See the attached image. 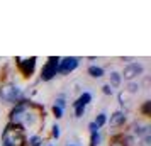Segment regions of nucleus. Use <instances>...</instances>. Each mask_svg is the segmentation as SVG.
Returning <instances> with one entry per match:
<instances>
[{
	"mask_svg": "<svg viewBox=\"0 0 151 146\" xmlns=\"http://www.w3.org/2000/svg\"><path fill=\"white\" fill-rule=\"evenodd\" d=\"M26 138L27 134L26 131L19 127V126H12V124H5L2 136H0V145L2 146H27L26 145Z\"/></svg>",
	"mask_w": 151,
	"mask_h": 146,
	"instance_id": "obj_2",
	"label": "nucleus"
},
{
	"mask_svg": "<svg viewBox=\"0 0 151 146\" xmlns=\"http://www.w3.org/2000/svg\"><path fill=\"white\" fill-rule=\"evenodd\" d=\"M144 73V65L141 61H131L124 65L122 71H121V77L126 82H132V80H137Z\"/></svg>",
	"mask_w": 151,
	"mask_h": 146,
	"instance_id": "obj_5",
	"label": "nucleus"
},
{
	"mask_svg": "<svg viewBox=\"0 0 151 146\" xmlns=\"http://www.w3.org/2000/svg\"><path fill=\"white\" fill-rule=\"evenodd\" d=\"M124 90L127 92V93H131V95H136L137 92L141 90V83L137 82V80H132V82H127L126 83V88Z\"/></svg>",
	"mask_w": 151,
	"mask_h": 146,
	"instance_id": "obj_15",
	"label": "nucleus"
},
{
	"mask_svg": "<svg viewBox=\"0 0 151 146\" xmlns=\"http://www.w3.org/2000/svg\"><path fill=\"white\" fill-rule=\"evenodd\" d=\"M51 112H53V117H55V119H61L63 114H65V111H63V109H60V107H56V105H53V107H51Z\"/></svg>",
	"mask_w": 151,
	"mask_h": 146,
	"instance_id": "obj_23",
	"label": "nucleus"
},
{
	"mask_svg": "<svg viewBox=\"0 0 151 146\" xmlns=\"http://www.w3.org/2000/svg\"><path fill=\"white\" fill-rule=\"evenodd\" d=\"M66 146H80V145H71V143H68Z\"/></svg>",
	"mask_w": 151,
	"mask_h": 146,
	"instance_id": "obj_26",
	"label": "nucleus"
},
{
	"mask_svg": "<svg viewBox=\"0 0 151 146\" xmlns=\"http://www.w3.org/2000/svg\"><path fill=\"white\" fill-rule=\"evenodd\" d=\"M87 75L92 78H102L105 75V70L102 66H99V65H90L88 68H87Z\"/></svg>",
	"mask_w": 151,
	"mask_h": 146,
	"instance_id": "obj_12",
	"label": "nucleus"
},
{
	"mask_svg": "<svg viewBox=\"0 0 151 146\" xmlns=\"http://www.w3.org/2000/svg\"><path fill=\"white\" fill-rule=\"evenodd\" d=\"M97 131H100V129H99L93 122H88V132H90V134H92V132H97Z\"/></svg>",
	"mask_w": 151,
	"mask_h": 146,
	"instance_id": "obj_25",
	"label": "nucleus"
},
{
	"mask_svg": "<svg viewBox=\"0 0 151 146\" xmlns=\"http://www.w3.org/2000/svg\"><path fill=\"white\" fill-rule=\"evenodd\" d=\"M48 146H55V145H48Z\"/></svg>",
	"mask_w": 151,
	"mask_h": 146,
	"instance_id": "obj_27",
	"label": "nucleus"
},
{
	"mask_svg": "<svg viewBox=\"0 0 151 146\" xmlns=\"http://www.w3.org/2000/svg\"><path fill=\"white\" fill-rule=\"evenodd\" d=\"M53 105H56V107H60V109H63V111H65V109H66V95H65V93L56 95Z\"/></svg>",
	"mask_w": 151,
	"mask_h": 146,
	"instance_id": "obj_18",
	"label": "nucleus"
},
{
	"mask_svg": "<svg viewBox=\"0 0 151 146\" xmlns=\"http://www.w3.org/2000/svg\"><path fill=\"white\" fill-rule=\"evenodd\" d=\"M109 146H126L124 145L122 138H121V134H114L112 138H110V145Z\"/></svg>",
	"mask_w": 151,
	"mask_h": 146,
	"instance_id": "obj_22",
	"label": "nucleus"
},
{
	"mask_svg": "<svg viewBox=\"0 0 151 146\" xmlns=\"http://www.w3.org/2000/svg\"><path fill=\"white\" fill-rule=\"evenodd\" d=\"M102 93L104 95H112V93H114V88H112L109 83H105V85H102Z\"/></svg>",
	"mask_w": 151,
	"mask_h": 146,
	"instance_id": "obj_24",
	"label": "nucleus"
},
{
	"mask_svg": "<svg viewBox=\"0 0 151 146\" xmlns=\"http://www.w3.org/2000/svg\"><path fill=\"white\" fill-rule=\"evenodd\" d=\"M131 97H132V95H131V93H127L126 90H121L119 93H117V100H119V104H121V105L127 104Z\"/></svg>",
	"mask_w": 151,
	"mask_h": 146,
	"instance_id": "obj_19",
	"label": "nucleus"
},
{
	"mask_svg": "<svg viewBox=\"0 0 151 146\" xmlns=\"http://www.w3.org/2000/svg\"><path fill=\"white\" fill-rule=\"evenodd\" d=\"M15 65L17 70L24 78H31L36 73V65H37V58L31 56V58H15Z\"/></svg>",
	"mask_w": 151,
	"mask_h": 146,
	"instance_id": "obj_6",
	"label": "nucleus"
},
{
	"mask_svg": "<svg viewBox=\"0 0 151 146\" xmlns=\"http://www.w3.org/2000/svg\"><path fill=\"white\" fill-rule=\"evenodd\" d=\"M107 117H109V114L102 111V112H99V114H97L95 119H93L92 122H93V124H95L99 129H102L104 126H107Z\"/></svg>",
	"mask_w": 151,
	"mask_h": 146,
	"instance_id": "obj_14",
	"label": "nucleus"
},
{
	"mask_svg": "<svg viewBox=\"0 0 151 146\" xmlns=\"http://www.w3.org/2000/svg\"><path fill=\"white\" fill-rule=\"evenodd\" d=\"M109 85L112 88H119L121 85H122V77H121V71H116V70H112L109 73Z\"/></svg>",
	"mask_w": 151,
	"mask_h": 146,
	"instance_id": "obj_10",
	"label": "nucleus"
},
{
	"mask_svg": "<svg viewBox=\"0 0 151 146\" xmlns=\"http://www.w3.org/2000/svg\"><path fill=\"white\" fill-rule=\"evenodd\" d=\"M73 107V114H75L76 119H80L85 116V112H87V107H83V105H71Z\"/></svg>",
	"mask_w": 151,
	"mask_h": 146,
	"instance_id": "obj_20",
	"label": "nucleus"
},
{
	"mask_svg": "<svg viewBox=\"0 0 151 146\" xmlns=\"http://www.w3.org/2000/svg\"><path fill=\"white\" fill-rule=\"evenodd\" d=\"M92 99H93L92 93H90L88 90H85V92H82V93L78 95V99H76L71 105H83V107H88V104L92 102Z\"/></svg>",
	"mask_w": 151,
	"mask_h": 146,
	"instance_id": "obj_11",
	"label": "nucleus"
},
{
	"mask_svg": "<svg viewBox=\"0 0 151 146\" xmlns=\"http://www.w3.org/2000/svg\"><path fill=\"white\" fill-rule=\"evenodd\" d=\"M107 124H109L110 127H114V129L124 127V126L127 124V112L122 111V109L114 111V112L109 116V117H107Z\"/></svg>",
	"mask_w": 151,
	"mask_h": 146,
	"instance_id": "obj_8",
	"label": "nucleus"
},
{
	"mask_svg": "<svg viewBox=\"0 0 151 146\" xmlns=\"http://www.w3.org/2000/svg\"><path fill=\"white\" fill-rule=\"evenodd\" d=\"M26 145L27 146H42V136L39 132H32L26 138Z\"/></svg>",
	"mask_w": 151,
	"mask_h": 146,
	"instance_id": "obj_13",
	"label": "nucleus"
},
{
	"mask_svg": "<svg viewBox=\"0 0 151 146\" xmlns=\"http://www.w3.org/2000/svg\"><path fill=\"white\" fill-rule=\"evenodd\" d=\"M60 60H61L60 56H49L48 61L42 65L41 71H39V80H41V82H51L53 78H56Z\"/></svg>",
	"mask_w": 151,
	"mask_h": 146,
	"instance_id": "obj_4",
	"label": "nucleus"
},
{
	"mask_svg": "<svg viewBox=\"0 0 151 146\" xmlns=\"http://www.w3.org/2000/svg\"><path fill=\"white\" fill-rule=\"evenodd\" d=\"M131 134H132L136 139H143L144 136L151 134V127H150V124H141V122H136V124L132 126Z\"/></svg>",
	"mask_w": 151,
	"mask_h": 146,
	"instance_id": "obj_9",
	"label": "nucleus"
},
{
	"mask_svg": "<svg viewBox=\"0 0 151 146\" xmlns=\"http://www.w3.org/2000/svg\"><path fill=\"white\" fill-rule=\"evenodd\" d=\"M139 114L144 117H150L151 116V100H144L143 105L139 107Z\"/></svg>",
	"mask_w": 151,
	"mask_h": 146,
	"instance_id": "obj_17",
	"label": "nucleus"
},
{
	"mask_svg": "<svg viewBox=\"0 0 151 146\" xmlns=\"http://www.w3.org/2000/svg\"><path fill=\"white\" fill-rule=\"evenodd\" d=\"M102 139H104V136H102V132H100V131L92 132V134H90L88 146H100V145H102Z\"/></svg>",
	"mask_w": 151,
	"mask_h": 146,
	"instance_id": "obj_16",
	"label": "nucleus"
},
{
	"mask_svg": "<svg viewBox=\"0 0 151 146\" xmlns=\"http://www.w3.org/2000/svg\"><path fill=\"white\" fill-rule=\"evenodd\" d=\"M24 99H27V95L14 82H4V83H0V102L9 104V105H15L17 102H21Z\"/></svg>",
	"mask_w": 151,
	"mask_h": 146,
	"instance_id": "obj_3",
	"label": "nucleus"
},
{
	"mask_svg": "<svg viewBox=\"0 0 151 146\" xmlns=\"http://www.w3.org/2000/svg\"><path fill=\"white\" fill-rule=\"evenodd\" d=\"M80 65V58L76 56H65L60 60V65H58V75H68L71 71H75Z\"/></svg>",
	"mask_w": 151,
	"mask_h": 146,
	"instance_id": "obj_7",
	"label": "nucleus"
},
{
	"mask_svg": "<svg viewBox=\"0 0 151 146\" xmlns=\"http://www.w3.org/2000/svg\"><path fill=\"white\" fill-rule=\"evenodd\" d=\"M61 136V127L60 124H53L51 126V139H60Z\"/></svg>",
	"mask_w": 151,
	"mask_h": 146,
	"instance_id": "obj_21",
	"label": "nucleus"
},
{
	"mask_svg": "<svg viewBox=\"0 0 151 146\" xmlns=\"http://www.w3.org/2000/svg\"><path fill=\"white\" fill-rule=\"evenodd\" d=\"M42 124H44V107L41 104H36L32 100H29L26 114L22 117L21 127L26 131V129H37Z\"/></svg>",
	"mask_w": 151,
	"mask_h": 146,
	"instance_id": "obj_1",
	"label": "nucleus"
}]
</instances>
